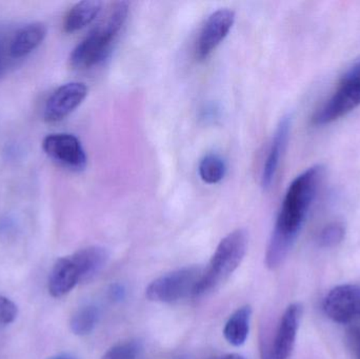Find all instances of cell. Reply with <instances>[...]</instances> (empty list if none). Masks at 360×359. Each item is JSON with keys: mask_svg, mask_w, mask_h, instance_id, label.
<instances>
[{"mask_svg": "<svg viewBox=\"0 0 360 359\" xmlns=\"http://www.w3.org/2000/svg\"><path fill=\"white\" fill-rule=\"evenodd\" d=\"M325 176L321 164L307 169L288 188L266 253V265L276 269L291 250Z\"/></svg>", "mask_w": 360, "mask_h": 359, "instance_id": "6da1fadb", "label": "cell"}, {"mask_svg": "<svg viewBox=\"0 0 360 359\" xmlns=\"http://www.w3.org/2000/svg\"><path fill=\"white\" fill-rule=\"evenodd\" d=\"M129 2L113 4L107 19L90 32L72 51L70 63L75 69H90L109 58L129 15Z\"/></svg>", "mask_w": 360, "mask_h": 359, "instance_id": "7a4b0ae2", "label": "cell"}, {"mask_svg": "<svg viewBox=\"0 0 360 359\" xmlns=\"http://www.w3.org/2000/svg\"><path fill=\"white\" fill-rule=\"evenodd\" d=\"M248 244L249 236L245 229H237L228 234L218 244L209 266L203 269L195 296H201L217 288L236 271L245 259Z\"/></svg>", "mask_w": 360, "mask_h": 359, "instance_id": "3957f363", "label": "cell"}, {"mask_svg": "<svg viewBox=\"0 0 360 359\" xmlns=\"http://www.w3.org/2000/svg\"><path fill=\"white\" fill-rule=\"evenodd\" d=\"M203 268L193 266L175 270L156 278L148 286L146 296L154 303H172L195 296Z\"/></svg>", "mask_w": 360, "mask_h": 359, "instance_id": "277c9868", "label": "cell"}, {"mask_svg": "<svg viewBox=\"0 0 360 359\" xmlns=\"http://www.w3.org/2000/svg\"><path fill=\"white\" fill-rule=\"evenodd\" d=\"M360 105V80L352 69L344 76L340 86L331 98L314 114L316 126L331 124L352 112Z\"/></svg>", "mask_w": 360, "mask_h": 359, "instance_id": "5b68a950", "label": "cell"}, {"mask_svg": "<svg viewBox=\"0 0 360 359\" xmlns=\"http://www.w3.org/2000/svg\"><path fill=\"white\" fill-rule=\"evenodd\" d=\"M326 315L338 324L347 325L360 320V286L340 285L332 289L323 299Z\"/></svg>", "mask_w": 360, "mask_h": 359, "instance_id": "8992f818", "label": "cell"}, {"mask_svg": "<svg viewBox=\"0 0 360 359\" xmlns=\"http://www.w3.org/2000/svg\"><path fill=\"white\" fill-rule=\"evenodd\" d=\"M44 153L60 166L74 171L84 170L88 164L86 151L75 135L50 134L42 141Z\"/></svg>", "mask_w": 360, "mask_h": 359, "instance_id": "52a82bcc", "label": "cell"}, {"mask_svg": "<svg viewBox=\"0 0 360 359\" xmlns=\"http://www.w3.org/2000/svg\"><path fill=\"white\" fill-rule=\"evenodd\" d=\"M234 22V11L220 8L212 13L199 32L195 46L196 58L207 59L229 35Z\"/></svg>", "mask_w": 360, "mask_h": 359, "instance_id": "ba28073f", "label": "cell"}, {"mask_svg": "<svg viewBox=\"0 0 360 359\" xmlns=\"http://www.w3.org/2000/svg\"><path fill=\"white\" fill-rule=\"evenodd\" d=\"M302 313L300 303H292L285 309L272 345L262 351V359H289L295 346Z\"/></svg>", "mask_w": 360, "mask_h": 359, "instance_id": "9c48e42d", "label": "cell"}, {"mask_svg": "<svg viewBox=\"0 0 360 359\" xmlns=\"http://www.w3.org/2000/svg\"><path fill=\"white\" fill-rule=\"evenodd\" d=\"M88 91V86L82 82H69L59 86L46 100L44 120L57 122L65 119L84 103Z\"/></svg>", "mask_w": 360, "mask_h": 359, "instance_id": "30bf717a", "label": "cell"}, {"mask_svg": "<svg viewBox=\"0 0 360 359\" xmlns=\"http://www.w3.org/2000/svg\"><path fill=\"white\" fill-rule=\"evenodd\" d=\"M82 282V274L72 255L57 259L49 278L48 289L51 296L60 299L69 294Z\"/></svg>", "mask_w": 360, "mask_h": 359, "instance_id": "8fae6325", "label": "cell"}, {"mask_svg": "<svg viewBox=\"0 0 360 359\" xmlns=\"http://www.w3.org/2000/svg\"><path fill=\"white\" fill-rule=\"evenodd\" d=\"M290 131H291V117L287 115L279 122L278 126L275 131L274 137H273L272 143H271L270 150H269L268 156H266V162H264L262 174V185L264 189H269L274 183L283 151L287 147Z\"/></svg>", "mask_w": 360, "mask_h": 359, "instance_id": "7c38bea8", "label": "cell"}, {"mask_svg": "<svg viewBox=\"0 0 360 359\" xmlns=\"http://www.w3.org/2000/svg\"><path fill=\"white\" fill-rule=\"evenodd\" d=\"M44 23L34 22L25 25L17 31L10 44V55L13 58H22L40 46L46 36Z\"/></svg>", "mask_w": 360, "mask_h": 359, "instance_id": "4fadbf2b", "label": "cell"}, {"mask_svg": "<svg viewBox=\"0 0 360 359\" xmlns=\"http://www.w3.org/2000/svg\"><path fill=\"white\" fill-rule=\"evenodd\" d=\"M72 257L77 263L82 282H84L94 278L105 267L110 254L103 247L91 246L76 251Z\"/></svg>", "mask_w": 360, "mask_h": 359, "instance_id": "5bb4252c", "label": "cell"}, {"mask_svg": "<svg viewBox=\"0 0 360 359\" xmlns=\"http://www.w3.org/2000/svg\"><path fill=\"white\" fill-rule=\"evenodd\" d=\"M103 8V2L98 0H86L76 4L68 13L63 22L67 33H74L84 29L96 19Z\"/></svg>", "mask_w": 360, "mask_h": 359, "instance_id": "9a60e30c", "label": "cell"}, {"mask_svg": "<svg viewBox=\"0 0 360 359\" xmlns=\"http://www.w3.org/2000/svg\"><path fill=\"white\" fill-rule=\"evenodd\" d=\"M252 309L250 306L239 308L232 314L224 329V339L230 345L240 347L247 341L250 332Z\"/></svg>", "mask_w": 360, "mask_h": 359, "instance_id": "2e32d148", "label": "cell"}, {"mask_svg": "<svg viewBox=\"0 0 360 359\" xmlns=\"http://www.w3.org/2000/svg\"><path fill=\"white\" fill-rule=\"evenodd\" d=\"M99 318H101V311L97 306H82L72 316L70 328L77 337H86L96 328Z\"/></svg>", "mask_w": 360, "mask_h": 359, "instance_id": "e0dca14e", "label": "cell"}, {"mask_svg": "<svg viewBox=\"0 0 360 359\" xmlns=\"http://www.w3.org/2000/svg\"><path fill=\"white\" fill-rule=\"evenodd\" d=\"M199 175L205 183L215 185L224 179L226 172V162L217 154H207L199 164Z\"/></svg>", "mask_w": 360, "mask_h": 359, "instance_id": "ac0fdd59", "label": "cell"}, {"mask_svg": "<svg viewBox=\"0 0 360 359\" xmlns=\"http://www.w3.org/2000/svg\"><path fill=\"white\" fill-rule=\"evenodd\" d=\"M143 352V343L139 339H130L110 348L101 359H139Z\"/></svg>", "mask_w": 360, "mask_h": 359, "instance_id": "d6986e66", "label": "cell"}, {"mask_svg": "<svg viewBox=\"0 0 360 359\" xmlns=\"http://www.w3.org/2000/svg\"><path fill=\"white\" fill-rule=\"evenodd\" d=\"M345 235H346V228L342 223H329L319 233V246L323 248H333L344 240Z\"/></svg>", "mask_w": 360, "mask_h": 359, "instance_id": "ffe728a7", "label": "cell"}, {"mask_svg": "<svg viewBox=\"0 0 360 359\" xmlns=\"http://www.w3.org/2000/svg\"><path fill=\"white\" fill-rule=\"evenodd\" d=\"M18 315V308L14 301L0 295V324L10 325L15 322Z\"/></svg>", "mask_w": 360, "mask_h": 359, "instance_id": "44dd1931", "label": "cell"}, {"mask_svg": "<svg viewBox=\"0 0 360 359\" xmlns=\"http://www.w3.org/2000/svg\"><path fill=\"white\" fill-rule=\"evenodd\" d=\"M347 347L353 359H360V325H354L347 331Z\"/></svg>", "mask_w": 360, "mask_h": 359, "instance_id": "7402d4cb", "label": "cell"}, {"mask_svg": "<svg viewBox=\"0 0 360 359\" xmlns=\"http://www.w3.org/2000/svg\"><path fill=\"white\" fill-rule=\"evenodd\" d=\"M18 231V223L8 214L0 215V240H8L14 237Z\"/></svg>", "mask_w": 360, "mask_h": 359, "instance_id": "603a6c76", "label": "cell"}, {"mask_svg": "<svg viewBox=\"0 0 360 359\" xmlns=\"http://www.w3.org/2000/svg\"><path fill=\"white\" fill-rule=\"evenodd\" d=\"M218 117H219V109H218L217 105L209 103L201 109L200 119L205 122V124L214 122L216 119H218Z\"/></svg>", "mask_w": 360, "mask_h": 359, "instance_id": "cb8c5ba5", "label": "cell"}, {"mask_svg": "<svg viewBox=\"0 0 360 359\" xmlns=\"http://www.w3.org/2000/svg\"><path fill=\"white\" fill-rule=\"evenodd\" d=\"M124 296H126V289H124V287L122 286V285H114V286H112L111 289H110V297H111L113 301H122Z\"/></svg>", "mask_w": 360, "mask_h": 359, "instance_id": "d4e9b609", "label": "cell"}, {"mask_svg": "<svg viewBox=\"0 0 360 359\" xmlns=\"http://www.w3.org/2000/svg\"><path fill=\"white\" fill-rule=\"evenodd\" d=\"M48 359H76L71 354L63 353V354H57V355L52 356V358Z\"/></svg>", "mask_w": 360, "mask_h": 359, "instance_id": "484cf974", "label": "cell"}, {"mask_svg": "<svg viewBox=\"0 0 360 359\" xmlns=\"http://www.w3.org/2000/svg\"><path fill=\"white\" fill-rule=\"evenodd\" d=\"M216 359H245L243 356L239 355V354H226V355L221 356Z\"/></svg>", "mask_w": 360, "mask_h": 359, "instance_id": "4316f807", "label": "cell"}, {"mask_svg": "<svg viewBox=\"0 0 360 359\" xmlns=\"http://www.w3.org/2000/svg\"><path fill=\"white\" fill-rule=\"evenodd\" d=\"M352 71L356 74L357 77H359V79L360 80V63H359V65H354V67H353Z\"/></svg>", "mask_w": 360, "mask_h": 359, "instance_id": "83f0119b", "label": "cell"}, {"mask_svg": "<svg viewBox=\"0 0 360 359\" xmlns=\"http://www.w3.org/2000/svg\"><path fill=\"white\" fill-rule=\"evenodd\" d=\"M0 37H1V31H0Z\"/></svg>", "mask_w": 360, "mask_h": 359, "instance_id": "f1b7e54d", "label": "cell"}, {"mask_svg": "<svg viewBox=\"0 0 360 359\" xmlns=\"http://www.w3.org/2000/svg\"><path fill=\"white\" fill-rule=\"evenodd\" d=\"M0 63H1V59H0Z\"/></svg>", "mask_w": 360, "mask_h": 359, "instance_id": "f546056e", "label": "cell"}]
</instances>
